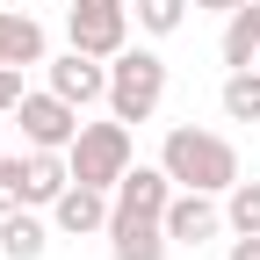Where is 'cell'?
I'll return each instance as SVG.
<instances>
[{
	"mask_svg": "<svg viewBox=\"0 0 260 260\" xmlns=\"http://www.w3.org/2000/svg\"><path fill=\"white\" fill-rule=\"evenodd\" d=\"M159 167L174 174V188H203V195H232L246 181L232 138H217V130H203V123H174L167 145H159Z\"/></svg>",
	"mask_w": 260,
	"mask_h": 260,
	"instance_id": "cell-1",
	"label": "cell"
},
{
	"mask_svg": "<svg viewBox=\"0 0 260 260\" xmlns=\"http://www.w3.org/2000/svg\"><path fill=\"white\" fill-rule=\"evenodd\" d=\"M65 159H73V181L87 188H116L130 167H138V152H130V123L109 116V123H80V138L65 145Z\"/></svg>",
	"mask_w": 260,
	"mask_h": 260,
	"instance_id": "cell-2",
	"label": "cell"
},
{
	"mask_svg": "<svg viewBox=\"0 0 260 260\" xmlns=\"http://www.w3.org/2000/svg\"><path fill=\"white\" fill-rule=\"evenodd\" d=\"M159 102H167V58L159 51H116L109 58V116L145 123Z\"/></svg>",
	"mask_w": 260,
	"mask_h": 260,
	"instance_id": "cell-3",
	"label": "cell"
},
{
	"mask_svg": "<svg viewBox=\"0 0 260 260\" xmlns=\"http://www.w3.org/2000/svg\"><path fill=\"white\" fill-rule=\"evenodd\" d=\"M65 37L87 58L130 51V0H65Z\"/></svg>",
	"mask_w": 260,
	"mask_h": 260,
	"instance_id": "cell-4",
	"label": "cell"
},
{
	"mask_svg": "<svg viewBox=\"0 0 260 260\" xmlns=\"http://www.w3.org/2000/svg\"><path fill=\"white\" fill-rule=\"evenodd\" d=\"M15 116H22V145L29 152H65V145L80 138V109L65 102V94H51V87L44 94H22Z\"/></svg>",
	"mask_w": 260,
	"mask_h": 260,
	"instance_id": "cell-5",
	"label": "cell"
},
{
	"mask_svg": "<svg viewBox=\"0 0 260 260\" xmlns=\"http://www.w3.org/2000/svg\"><path fill=\"white\" fill-rule=\"evenodd\" d=\"M44 73H51V94H65L73 109H87V102H109V58L65 51V58H44Z\"/></svg>",
	"mask_w": 260,
	"mask_h": 260,
	"instance_id": "cell-6",
	"label": "cell"
},
{
	"mask_svg": "<svg viewBox=\"0 0 260 260\" xmlns=\"http://www.w3.org/2000/svg\"><path fill=\"white\" fill-rule=\"evenodd\" d=\"M167 217H138V210H116L109 217V260H167Z\"/></svg>",
	"mask_w": 260,
	"mask_h": 260,
	"instance_id": "cell-7",
	"label": "cell"
},
{
	"mask_svg": "<svg viewBox=\"0 0 260 260\" xmlns=\"http://www.w3.org/2000/svg\"><path fill=\"white\" fill-rule=\"evenodd\" d=\"M109 217H116V195H109V188H87V181H73V188H65L58 203H51V224H58L65 239L109 232Z\"/></svg>",
	"mask_w": 260,
	"mask_h": 260,
	"instance_id": "cell-8",
	"label": "cell"
},
{
	"mask_svg": "<svg viewBox=\"0 0 260 260\" xmlns=\"http://www.w3.org/2000/svg\"><path fill=\"white\" fill-rule=\"evenodd\" d=\"M224 232V210L210 203L203 188H181L174 203H167V239L174 246H203V239H217Z\"/></svg>",
	"mask_w": 260,
	"mask_h": 260,
	"instance_id": "cell-9",
	"label": "cell"
},
{
	"mask_svg": "<svg viewBox=\"0 0 260 260\" xmlns=\"http://www.w3.org/2000/svg\"><path fill=\"white\" fill-rule=\"evenodd\" d=\"M109 195H116V210H138V217H167V203H174L181 188H174V174H167V167H130V174H123Z\"/></svg>",
	"mask_w": 260,
	"mask_h": 260,
	"instance_id": "cell-10",
	"label": "cell"
},
{
	"mask_svg": "<svg viewBox=\"0 0 260 260\" xmlns=\"http://www.w3.org/2000/svg\"><path fill=\"white\" fill-rule=\"evenodd\" d=\"M0 65H44V22L0 8Z\"/></svg>",
	"mask_w": 260,
	"mask_h": 260,
	"instance_id": "cell-11",
	"label": "cell"
},
{
	"mask_svg": "<svg viewBox=\"0 0 260 260\" xmlns=\"http://www.w3.org/2000/svg\"><path fill=\"white\" fill-rule=\"evenodd\" d=\"M51 232H58V224L29 217V210H8V217H0V253H8V260H44Z\"/></svg>",
	"mask_w": 260,
	"mask_h": 260,
	"instance_id": "cell-12",
	"label": "cell"
},
{
	"mask_svg": "<svg viewBox=\"0 0 260 260\" xmlns=\"http://www.w3.org/2000/svg\"><path fill=\"white\" fill-rule=\"evenodd\" d=\"M260 58V0H239L232 15H224V65H253Z\"/></svg>",
	"mask_w": 260,
	"mask_h": 260,
	"instance_id": "cell-13",
	"label": "cell"
},
{
	"mask_svg": "<svg viewBox=\"0 0 260 260\" xmlns=\"http://www.w3.org/2000/svg\"><path fill=\"white\" fill-rule=\"evenodd\" d=\"M73 188V159L65 152H29V210H51Z\"/></svg>",
	"mask_w": 260,
	"mask_h": 260,
	"instance_id": "cell-14",
	"label": "cell"
},
{
	"mask_svg": "<svg viewBox=\"0 0 260 260\" xmlns=\"http://www.w3.org/2000/svg\"><path fill=\"white\" fill-rule=\"evenodd\" d=\"M217 102H224V116H232V123H260V65H239V73L224 80Z\"/></svg>",
	"mask_w": 260,
	"mask_h": 260,
	"instance_id": "cell-15",
	"label": "cell"
},
{
	"mask_svg": "<svg viewBox=\"0 0 260 260\" xmlns=\"http://www.w3.org/2000/svg\"><path fill=\"white\" fill-rule=\"evenodd\" d=\"M188 8H195V0H138L130 15H138V29H145V37H174V29L188 22Z\"/></svg>",
	"mask_w": 260,
	"mask_h": 260,
	"instance_id": "cell-16",
	"label": "cell"
},
{
	"mask_svg": "<svg viewBox=\"0 0 260 260\" xmlns=\"http://www.w3.org/2000/svg\"><path fill=\"white\" fill-rule=\"evenodd\" d=\"M8 210H29V159L0 152V217Z\"/></svg>",
	"mask_w": 260,
	"mask_h": 260,
	"instance_id": "cell-17",
	"label": "cell"
},
{
	"mask_svg": "<svg viewBox=\"0 0 260 260\" xmlns=\"http://www.w3.org/2000/svg\"><path fill=\"white\" fill-rule=\"evenodd\" d=\"M224 224H232V232H260V181H239L224 195Z\"/></svg>",
	"mask_w": 260,
	"mask_h": 260,
	"instance_id": "cell-18",
	"label": "cell"
},
{
	"mask_svg": "<svg viewBox=\"0 0 260 260\" xmlns=\"http://www.w3.org/2000/svg\"><path fill=\"white\" fill-rule=\"evenodd\" d=\"M22 94H29V87H22V65H0V116L22 109Z\"/></svg>",
	"mask_w": 260,
	"mask_h": 260,
	"instance_id": "cell-19",
	"label": "cell"
},
{
	"mask_svg": "<svg viewBox=\"0 0 260 260\" xmlns=\"http://www.w3.org/2000/svg\"><path fill=\"white\" fill-rule=\"evenodd\" d=\"M232 260H260V232H239L232 239Z\"/></svg>",
	"mask_w": 260,
	"mask_h": 260,
	"instance_id": "cell-20",
	"label": "cell"
},
{
	"mask_svg": "<svg viewBox=\"0 0 260 260\" xmlns=\"http://www.w3.org/2000/svg\"><path fill=\"white\" fill-rule=\"evenodd\" d=\"M239 0H195V15H232Z\"/></svg>",
	"mask_w": 260,
	"mask_h": 260,
	"instance_id": "cell-21",
	"label": "cell"
},
{
	"mask_svg": "<svg viewBox=\"0 0 260 260\" xmlns=\"http://www.w3.org/2000/svg\"><path fill=\"white\" fill-rule=\"evenodd\" d=\"M253 65H260V58H253Z\"/></svg>",
	"mask_w": 260,
	"mask_h": 260,
	"instance_id": "cell-22",
	"label": "cell"
}]
</instances>
